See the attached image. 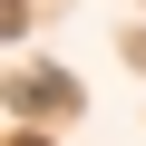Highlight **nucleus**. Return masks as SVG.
<instances>
[{
  "instance_id": "nucleus-1",
  "label": "nucleus",
  "mask_w": 146,
  "mask_h": 146,
  "mask_svg": "<svg viewBox=\"0 0 146 146\" xmlns=\"http://www.w3.org/2000/svg\"><path fill=\"white\" fill-rule=\"evenodd\" d=\"M78 117V78H68V68H20V78H10V117L29 127V117Z\"/></svg>"
},
{
  "instance_id": "nucleus-2",
  "label": "nucleus",
  "mask_w": 146,
  "mask_h": 146,
  "mask_svg": "<svg viewBox=\"0 0 146 146\" xmlns=\"http://www.w3.org/2000/svg\"><path fill=\"white\" fill-rule=\"evenodd\" d=\"M10 146H49V136H39V127H10Z\"/></svg>"
}]
</instances>
